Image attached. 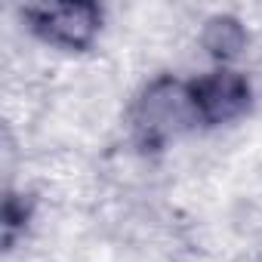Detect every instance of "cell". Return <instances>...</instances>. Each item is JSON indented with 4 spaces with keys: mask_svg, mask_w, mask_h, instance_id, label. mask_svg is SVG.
<instances>
[{
    "mask_svg": "<svg viewBox=\"0 0 262 262\" xmlns=\"http://www.w3.org/2000/svg\"><path fill=\"white\" fill-rule=\"evenodd\" d=\"M198 120H201V114L194 105V93H191V86H185L179 80L151 83L142 93V99L136 102V114H133L136 133L148 145L179 136L182 129H188Z\"/></svg>",
    "mask_w": 262,
    "mask_h": 262,
    "instance_id": "obj_1",
    "label": "cell"
},
{
    "mask_svg": "<svg viewBox=\"0 0 262 262\" xmlns=\"http://www.w3.org/2000/svg\"><path fill=\"white\" fill-rule=\"evenodd\" d=\"M25 19L31 31L47 43L65 50H83L96 37L102 13L96 4H43V7H28Z\"/></svg>",
    "mask_w": 262,
    "mask_h": 262,
    "instance_id": "obj_2",
    "label": "cell"
},
{
    "mask_svg": "<svg viewBox=\"0 0 262 262\" xmlns=\"http://www.w3.org/2000/svg\"><path fill=\"white\" fill-rule=\"evenodd\" d=\"M201 40H204V47H207L210 56H216V59L225 62V59H234V56L244 50L247 31H244V25H241L234 16H213V19L204 25Z\"/></svg>",
    "mask_w": 262,
    "mask_h": 262,
    "instance_id": "obj_4",
    "label": "cell"
},
{
    "mask_svg": "<svg viewBox=\"0 0 262 262\" xmlns=\"http://www.w3.org/2000/svg\"><path fill=\"white\" fill-rule=\"evenodd\" d=\"M191 93L204 123H225L250 105V83L234 71H213L191 83Z\"/></svg>",
    "mask_w": 262,
    "mask_h": 262,
    "instance_id": "obj_3",
    "label": "cell"
}]
</instances>
